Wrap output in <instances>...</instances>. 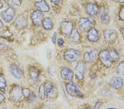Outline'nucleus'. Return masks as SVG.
Masks as SVG:
<instances>
[{
	"mask_svg": "<svg viewBox=\"0 0 124 109\" xmlns=\"http://www.w3.org/2000/svg\"><path fill=\"white\" fill-rule=\"evenodd\" d=\"M93 22L87 18H82L79 21V27L82 31H85L92 26Z\"/></svg>",
	"mask_w": 124,
	"mask_h": 109,
	"instance_id": "obj_8",
	"label": "nucleus"
},
{
	"mask_svg": "<svg viewBox=\"0 0 124 109\" xmlns=\"http://www.w3.org/2000/svg\"><path fill=\"white\" fill-rule=\"evenodd\" d=\"M43 16V14L40 11H35L31 14V19L35 25H39L41 22Z\"/></svg>",
	"mask_w": 124,
	"mask_h": 109,
	"instance_id": "obj_12",
	"label": "nucleus"
},
{
	"mask_svg": "<svg viewBox=\"0 0 124 109\" xmlns=\"http://www.w3.org/2000/svg\"><path fill=\"white\" fill-rule=\"evenodd\" d=\"M46 94L48 97L51 98H54L57 94V90L56 87L53 83H49L46 86Z\"/></svg>",
	"mask_w": 124,
	"mask_h": 109,
	"instance_id": "obj_9",
	"label": "nucleus"
},
{
	"mask_svg": "<svg viewBox=\"0 0 124 109\" xmlns=\"http://www.w3.org/2000/svg\"><path fill=\"white\" fill-rule=\"evenodd\" d=\"M15 10L13 7H9L1 12V17L6 22H10L15 15Z\"/></svg>",
	"mask_w": 124,
	"mask_h": 109,
	"instance_id": "obj_3",
	"label": "nucleus"
},
{
	"mask_svg": "<svg viewBox=\"0 0 124 109\" xmlns=\"http://www.w3.org/2000/svg\"><path fill=\"white\" fill-rule=\"evenodd\" d=\"M85 71V66L82 61L78 62L76 67H75L76 76L79 80H81L83 78L84 74Z\"/></svg>",
	"mask_w": 124,
	"mask_h": 109,
	"instance_id": "obj_6",
	"label": "nucleus"
},
{
	"mask_svg": "<svg viewBox=\"0 0 124 109\" xmlns=\"http://www.w3.org/2000/svg\"><path fill=\"white\" fill-rule=\"evenodd\" d=\"M0 1H1V0H0Z\"/></svg>",
	"mask_w": 124,
	"mask_h": 109,
	"instance_id": "obj_41",
	"label": "nucleus"
},
{
	"mask_svg": "<svg viewBox=\"0 0 124 109\" xmlns=\"http://www.w3.org/2000/svg\"><path fill=\"white\" fill-rule=\"evenodd\" d=\"M109 17L108 13L105 12H104L103 13L101 14V22L103 24H108L109 22Z\"/></svg>",
	"mask_w": 124,
	"mask_h": 109,
	"instance_id": "obj_27",
	"label": "nucleus"
},
{
	"mask_svg": "<svg viewBox=\"0 0 124 109\" xmlns=\"http://www.w3.org/2000/svg\"><path fill=\"white\" fill-rule=\"evenodd\" d=\"M118 2L120 3H124V0H116Z\"/></svg>",
	"mask_w": 124,
	"mask_h": 109,
	"instance_id": "obj_37",
	"label": "nucleus"
},
{
	"mask_svg": "<svg viewBox=\"0 0 124 109\" xmlns=\"http://www.w3.org/2000/svg\"><path fill=\"white\" fill-rule=\"evenodd\" d=\"M51 2H53L55 4H58L59 3V0H51Z\"/></svg>",
	"mask_w": 124,
	"mask_h": 109,
	"instance_id": "obj_34",
	"label": "nucleus"
},
{
	"mask_svg": "<svg viewBox=\"0 0 124 109\" xmlns=\"http://www.w3.org/2000/svg\"><path fill=\"white\" fill-rule=\"evenodd\" d=\"M88 39L90 41H93V42H95L97 41L99 38V34L98 31L97 30L94 28H92L89 30V31L88 33Z\"/></svg>",
	"mask_w": 124,
	"mask_h": 109,
	"instance_id": "obj_18",
	"label": "nucleus"
},
{
	"mask_svg": "<svg viewBox=\"0 0 124 109\" xmlns=\"http://www.w3.org/2000/svg\"><path fill=\"white\" fill-rule=\"evenodd\" d=\"M3 24L2 23V22L1 20L0 19V28H1L3 27Z\"/></svg>",
	"mask_w": 124,
	"mask_h": 109,
	"instance_id": "obj_35",
	"label": "nucleus"
},
{
	"mask_svg": "<svg viewBox=\"0 0 124 109\" xmlns=\"http://www.w3.org/2000/svg\"><path fill=\"white\" fill-rule=\"evenodd\" d=\"M23 95H24L25 97H28L30 95V91L28 89H25V90H23Z\"/></svg>",
	"mask_w": 124,
	"mask_h": 109,
	"instance_id": "obj_30",
	"label": "nucleus"
},
{
	"mask_svg": "<svg viewBox=\"0 0 124 109\" xmlns=\"http://www.w3.org/2000/svg\"><path fill=\"white\" fill-rule=\"evenodd\" d=\"M61 76L65 80L71 81L73 78V73L71 69L68 67H65L61 71Z\"/></svg>",
	"mask_w": 124,
	"mask_h": 109,
	"instance_id": "obj_11",
	"label": "nucleus"
},
{
	"mask_svg": "<svg viewBox=\"0 0 124 109\" xmlns=\"http://www.w3.org/2000/svg\"><path fill=\"white\" fill-rule=\"evenodd\" d=\"M15 23L17 27L23 28L24 27L26 24H27V21H26L25 18H24L21 15V16H19L17 18V19L16 20Z\"/></svg>",
	"mask_w": 124,
	"mask_h": 109,
	"instance_id": "obj_20",
	"label": "nucleus"
},
{
	"mask_svg": "<svg viewBox=\"0 0 124 109\" xmlns=\"http://www.w3.org/2000/svg\"><path fill=\"white\" fill-rule=\"evenodd\" d=\"M46 94V86L44 84H41L39 89V98L41 100H44Z\"/></svg>",
	"mask_w": 124,
	"mask_h": 109,
	"instance_id": "obj_21",
	"label": "nucleus"
},
{
	"mask_svg": "<svg viewBox=\"0 0 124 109\" xmlns=\"http://www.w3.org/2000/svg\"><path fill=\"white\" fill-rule=\"evenodd\" d=\"M107 109H116V108H108Z\"/></svg>",
	"mask_w": 124,
	"mask_h": 109,
	"instance_id": "obj_39",
	"label": "nucleus"
},
{
	"mask_svg": "<svg viewBox=\"0 0 124 109\" xmlns=\"http://www.w3.org/2000/svg\"><path fill=\"white\" fill-rule=\"evenodd\" d=\"M3 3L1 2H0V9H1L3 7Z\"/></svg>",
	"mask_w": 124,
	"mask_h": 109,
	"instance_id": "obj_36",
	"label": "nucleus"
},
{
	"mask_svg": "<svg viewBox=\"0 0 124 109\" xmlns=\"http://www.w3.org/2000/svg\"><path fill=\"white\" fill-rule=\"evenodd\" d=\"M40 74L39 71L36 68H33L31 69V71H30V74H31V76L33 79L34 80H37V79L38 78Z\"/></svg>",
	"mask_w": 124,
	"mask_h": 109,
	"instance_id": "obj_24",
	"label": "nucleus"
},
{
	"mask_svg": "<svg viewBox=\"0 0 124 109\" xmlns=\"http://www.w3.org/2000/svg\"><path fill=\"white\" fill-rule=\"evenodd\" d=\"M86 11L88 14L91 15H95L99 12V9L97 5L93 3L88 4L86 6Z\"/></svg>",
	"mask_w": 124,
	"mask_h": 109,
	"instance_id": "obj_17",
	"label": "nucleus"
},
{
	"mask_svg": "<svg viewBox=\"0 0 124 109\" xmlns=\"http://www.w3.org/2000/svg\"><path fill=\"white\" fill-rule=\"evenodd\" d=\"M71 40L73 43L79 42L80 39V35L77 30H75L71 33Z\"/></svg>",
	"mask_w": 124,
	"mask_h": 109,
	"instance_id": "obj_23",
	"label": "nucleus"
},
{
	"mask_svg": "<svg viewBox=\"0 0 124 109\" xmlns=\"http://www.w3.org/2000/svg\"><path fill=\"white\" fill-rule=\"evenodd\" d=\"M35 6L37 8L39 11L47 12L49 11L50 7L45 0H40L37 1L35 3Z\"/></svg>",
	"mask_w": 124,
	"mask_h": 109,
	"instance_id": "obj_14",
	"label": "nucleus"
},
{
	"mask_svg": "<svg viewBox=\"0 0 124 109\" xmlns=\"http://www.w3.org/2000/svg\"><path fill=\"white\" fill-rule=\"evenodd\" d=\"M7 84L5 78L2 74H0V89L2 91H5L6 88Z\"/></svg>",
	"mask_w": 124,
	"mask_h": 109,
	"instance_id": "obj_26",
	"label": "nucleus"
},
{
	"mask_svg": "<svg viewBox=\"0 0 124 109\" xmlns=\"http://www.w3.org/2000/svg\"><path fill=\"white\" fill-rule=\"evenodd\" d=\"M85 109H92L91 108H85Z\"/></svg>",
	"mask_w": 124,
	"mask_h": 109,
	"instance_id": "obj_40",
	"label": "nucleus"
},
{
	"mask_svg": "<svg viewBox=\"0 0 124 109\" xmlns=\"http://www.w3.org/2000/svg\"><path fill=\"white\" fill-rule=\"evenodd\" d=\"M60 28L62 34L65 35H69L72 31L73 24L70 22L64 21L61 23Z\"/></svg>",
	"mask_w": 124,
	"mask_h": 109,
	"instance_id": "obj_7",
	"label": "nucleus"
},
{
	"mask_svg": "<svg viewBox=\"0 0 124 109\" xmlns=\"http://www.w3.org/2000/svg\"><path fill=\"white\" fill-rule=\"evenodd\" d=\"M98 54V50L96 49L92 50L91 52H86L84 54V58L87 62H92L95 60Z\"/></svg>",
	"mask_w": 124,
	"mask_h": 109,
	"instance_id": "obj_13",
	"label": "nucleus"
},
{
	"mask_svg": "<svg viewBox=\"0 0 124 109\" xmlns=\"http://www.w3.org/2000/svg\"><path fill=\"white\" fill-rule=\"evenodd\" d=\"M6 3L11 7H19L21 5V0H6Z\"/></svg>",
	"mask_w": 124,
	"mask_h": 109,
	"instance_id": "obj_22",
	"label": "nucleus"
},
{
	"mask_svg": "<svg viewBox=\"0 0 124 109\" xmlns=\"http://www.w3.org/2000/svg\"><path fill=\"white\" fill-rule=\"evenodd\" d=\"M66 90L70 95L72 96L81 98L83 96V94L81 92V91L72 82H70L67 84Z\"/></svg>",
	"mask_w": 124,
	"mask_h": 109,
	"instance_id": "obj_2",
	"label": "nucleus"
},
{
	"mask_svg": "<svg viewBox=\"0 0 124 109\" xmlns=\"http://www.w3.org/2000/svg\"><path fill=\"white\" fill-rule=\"evenodd\" d=\"M79 55V52L77 50L70 49L65 53L64 57L66 61L69 62H74L77 59Z\"/></svg>",
	"mask_w": 124,
	"mask_h": 109,
	"instance_id": "obj_4",
	"label": "nucleus"
},
{
	"mask_svg": "<svg viewBox=\"0 0 124 109\" xmlns=\"http://www.w3.org/2000/svg\"><path fill=\"white\" fill-rule=\"evenodd\" d=\"M56 37H57V34L56 32L54 33L53 34V37H52V41H53V43L55 44H56Z\"/></svg>",
	"mask_w": 124,
	"mask_h": 109,
	"instance_id": "obj_32",
	"label": "nucleus"
},
{
	"mask_svg": "<svg viewBox=\"0 0 124 109\" xmlns=\"http://www.w3.org/2000/svg\"><path fill=\"white\" fill-rule=\"evenodd\" d=\"M119 57V55L114 50H103L99 54V58L101 62L107 67H110L112 62L117 61Z\"/></svg>",
	"mask_w": 124,
	"mask_h": 109,
	"instance_id": "obj_1",
	"label": "nucleus"
},
{
	"mask_svg": "<svg viewBox=\"0 0 124 109\" xmlns=\"http://www.w3.org/2000/svg\"><path fill=\"white\" fill-rule=\"evenodd\" d=\"M119 15V17L120 18V19L124 21V7L121 9V11H120Z\"/></svg>",
	"mask_w": 124,
	"mask_h": 109,
	"instance_id": "obj_28",
	"label": "nucleus"
},
{
	"mask_svg": "<svg viewBox=\"0 0 124 109\" xmlns=\"http://www.w3.org/2000/svg\"><path fill=\"white\" fill-rule=\"evenodd\" d=\"M5 96H4V95L3 94H2L0 93V104H1L2 102L4 100H5Z\"/></svg>",
	"mask_w": 124,
	"mask_h": 109,
	"instance_id": "obj_33",
	"label": "nucleus"
},
{
	"mask_svg": "<svg viewBox=\"0 0 124 109\" xmlns=\"http://www.w3.org/2000/svg\"><path fill=\"white\" fill-rule=\"evenodd\" d=\"M104 36L106 41L111 42V41L115 40L117 37V34L114 30L107 29L104 31Z\"/></svg>",
	"mask_w": 124,
	"mask_h": 109,
	"instance_id": "obj_10",
	"label": "nucleus"
},
{
	"mask_svg": "<svg viewBox=\"0 0 124 109\" xmlns=\"http://www.w3.org/2000/svg\"><path fill=\"white\" fill-rule=\"evenodd\" d=\"M57 44H58V45H59V46H62V45H63V44H64L63 40L62 39H61V38L59 39H58V41H57Z\"/></svg>",
	"mask_w": 124,
	"mask_h": 109,
	"instance_id": "obj_31",
	"label": "nucleus"
},
{
	"mask_svg": "<svg viewBox=\"0 0 124 109\" xmlns=\"http://www.w3.org/2000/svg\"><path fill=\"white\" fill-rule=\"evenodd\" d=\"M11 98L13 100L17 101L21 99L23 95V89L19 86H16L14 87L10 93Z\"/></svg>",
	"mask_w": 124,
	"mask_h": 109,
	"instance_id": "obj_5",
	"label": "nucleus"
},
{
	"mask_svg": "<svg viewBox=\"0 0 124 109\" xmlns=\"http://www.w3.org/2000/svg\"><path fill=\"white\" fill-rule=\"evenodd\" d=\"M10 71L12 74L16 78L20 79L23 76L22 71L18 67L15 65H12L10 67Z\"/></svg>",
	"mask_w": 124,
	"mask_h": 109,
	"instance_id": "obj_15",
	"label": "nucleus"
},
{
	"mask_svg": "<svg viewBox=\"0 0 124 109\" xmlns=\"http://www.w3.org/2000/svg\"><path fill=\"white\" fill-rule=\"evenodd\" d=\"M122 34H123V38H124V29H123V31H122Z\"/></svg>",
	"mask_w": 124,
	"mask_h": 109,
	"instance_id": "obj_38",
	"label": "nucleus"
},
{
	"mask_svg": "<svg viewBox=\"0 0 124 109\" xmlns=\"http://www.w3.org/2000/svg\"><path fill=\"white\" fill-rule=\"evenodd\" d=\"M102 106V103L101 102H97L96 103L94 108V109H101V108Z\"/></svg>",
	"mask_w": 124,
	"mask_h": 109,
	"instance_id": "obj_29",
	"label": "nucleus"
},
{
	"mask_svg": "<svg viewBox=\"0 0 124 109\" xmlns=\"http://www.w3.org/2000/svg\"><path fill=\"white\" fill-rule=\"evenodd\" d=\"M116 72L120 76H124V62H121L118 65L116 68Z\"/></svg>",
	"mask_w": 124,
	"mask_h": 109,
	"instance_id": "obj_25",
	"label": "nucleus"
},
{
	"mask_svg": "<svg viewBox=\"0 0 124 109\" xmlns=\"http://www.w3.org/2000/svg\"><path fill=\"white\" fill-rule=\"evenodd\" d=\"M110 84L115 89H120L124 85L123 80L120 77H113L110 80Z\"/></svg>",
	"mask_w": 124,
	"mask_h": 109,
	"instance_id": "obj_16",
	"label": "nucleus"
},
{
	"mask_svg": "<svg viewBox=\"0 0 124 109\" xmlns=\"http://www.w3.org/2000/svg\"><path fill=\"white\" fill-rule=\"evenodd\" d=\"M43 25L46 30H51L53 28V21L50 18H46L43 22Z\"/></svg>",
	"mask_w": 124,
	"mask_h": 109,
	"instance_id": "obj_19",
	"label": "nucleus"
}]
</instances>
